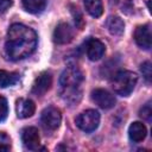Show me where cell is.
<instances>
[{
  "label": "cell",
  "mask_w": 152,
  "mask_h": 152,
  "mask_svg": "<svg viewBox=\"0 0 152 152\" xmlns=\"http://www.w3.org/2000/svg\"><path fill=\"white\" fill-rule=\"evenodd\" d=\"M37 46L36 32L23 24H13L7 31L5 51L10 59L19 61L30 56Z\"/></svg>",
  "instance_id": "1"
},
{
  "label": "cell",
  "mask_w": 152,
  "mask_h": 152,
  "mask_svg": "<svg viewBox=\"0 0 152 152\" xmlns=\"http://www.w3.org/2000/svg\"><path fill=\"white\" fill-rule=\"evenodd\" d=\"M82 82L83 74L77 66L70 65L64 69L59 77V84L63 88V95L66 100L70 101L72 99V101H78V99L81 97L80 84Z\"/></svg>",
  "instance_id": "2"
},
{
  "label": "cell",
  "mask_w": 152,
  "mask_h": 152,
  "mask_svg": "<svg viewBox=\"0 0 152 152\" xmlns=\"http://www.w3.org/2000/svg\"><path fill=\"white\" fill-rule=\"evenodd\" d=\"M137 82H138L137 74L132 71H127V70L116 72L110 81L114 93L121 96H128L133 91Z\"/></svg>",
  "instance_id": "3"
},
{
  "label": "cell",
  "mask_w": 152,
  "mask_h": 152,
  "mask_svg": "<svg viewBox=\"0 0 152 152\" xmlns=\"http://www.w3.org/2000/svg\"><path fill=\"white\" fill-rule=\"evenodd\" d=\"M100 114L95 109H87L76 118V126L83 132H93L99 127Z\"/></svg>",
  "instance_id": "4"
},
{
  "label": "cell",
  "mask_w": 152,
  "mask_h": 152,
  "mask_svg": "<svg viewBox=\"0 0 152 152\" xmlns=\"http://www.w3.org/2000/svg\"><path fill=\"white\" fill-rule=\"evenodd\" d=\"M40 120H42V124L44 125V127L53 131L59 127L61 121H62V115H61L59 109H57L55 107H48L42 112Z\"/></svg>",
  "instance_id": "5"
},
{
  "label": "cell",
  "mask_w": 152,
  "mask_h": 152,
  "mask_svg": "<svg viewBox=\"0 0 152 152\" xmlns=\"http://www.w3.org/2000/svg\"><path fill=\"white\" fill-rule=\"evenodd\" d=\"M91 100L101 108L109 109L113 108L115 104V97L106 89H95L91 91Z\"/></svg>",
  "instance_id": "6"
},
{
  "label": "cell",
  "mask_w": 152,
  "mask_h": 152,
  "mask_svg": "<svg viewBox=\"0 0 152 152\" xmlns=\"http://www.w3.org/2000/svg\"><path fill=\"white\" fill-rule=\"evenodd\" d=\"M52 84V75L49 71H44L42 74H39L32 86V93L37 96L44 95L51 87Z\"/></svg>",
  "instance_id": "7"
},
{
  "label": "cell",
  "mask_w": 152,
  "mask_h": 152,
  "mask_svg": "<svg viewBox=\"0 0 152 152\" xmlns=\"http://www.w3.org/2000/svg\"><path fill=\"white\" fill-rule=\"evenodd\" d=\"M134 40L137 45L144 50L151 49V26L148 24L138 26L134 32Z\"/></svg>",
  "instance_id": "8"
},
{
  "label": "cell",
  "mask_w": 152,
  "mask_h": 152,
  "mask_svg": "<svg viewBox=\"0 0 152 152\" xmlns=\"http://www.w3.org/2000/svg\"><path fill=\"white\" fill-rule=\"evenodd\" d=\"M21 140L26 148L28 150H37L39 147V133L36 127H25L21 131Z\"/></svg>",
  "instance_id": "9"
},
{
  "label": "cell",
  "mask_w": 152,
  "mask_h": 152,
  "mask_svg": "<svg viewBox=\"0 0 152 152\" xmlns=\"http://www.w3.org/2000/svg\"><path fill=\"white\" fill-rule=\"evenodd\" d=\"M74 37V31L66 23H59L53 31V42L57 44H68Z\"/></svg>",
  "instance_id": "10"
},
{
  "label": "cell",
  "mask_w": 152,
  "mask_h": 152,
  "mask_svg": "<svg viewBox=\"0 0 152 152\" xmlns=\"http://www.w3.org/2000/svg\"><path fill=\"white\" fill-rule=\"evenodd\" d=\"M106 51L104 44L95 38H91L87 42V56L90 61H99L103 57Z\"/></svg>",
  "instance_id": "11"
},
{
  "label": "cell",
  "mask_w": 152,
  "mask_h": 152,
  "mask_svg": "<svg viewBox=\"0 0 152 152\" xmlns=\"http://www.w3.org/2000/svg\"><path fill=\"white\" fill-rule=\"evenodd\" d=\"M36 104L30 99H19L15 104V112L17 116L19 119H26L34 114Z\"/></svg>",
  "instance_id": "12"
},
{
  "label": "cell",
  "mask_w": 152,
  "mask_h": 152,
  "mask_svg": "<svg viewBox=\"0 0 152 152\" xmlns=\"http://www.w3.org/2000/svg\"><path fill=\"white\" fill-rule=\"evenodd\" d=\"M146 134H147V129H146V126L142 122L135 121V122L131 124V126L128 128V135H129V139L133 142L142 141L146 138Z\"/></svg>",
  "instance_id": "13"
},
{
  "label": "cell",
  "mask_w": 152,
  "mask_h": 152,
  "mask_svg": "<svg viewBox=\"0 0 152 152\" xmlns=\"http://www.w3.org/2000/svg\"><path fill=\"white\" fill-rule=\"evenodd\" d=\"M107 28L113 36H120L124 33L125 30V23L124 20L118 15H112L107 20Z\"/></svg>",
  "instance_id": "14"
},
{
  "label": "cell",
  "mask_w": 152,
  "mask_h": 152,
  "mask_svg": "<svg viewBox=\"0 0 152 152\" xmlns=\"http://www.w3.org/2000/svg\"><path fill=\"white\" fill-rule=\"evenodd\" d=\"M25 11L32 14H37L44 11L46 6V0H21Z\"/></svg>",
  "instance_id": "15"
},
{
  "label": "cell",
  "mask_w": 152,
  "mask_h": 152,
  "mask_svg": "<svg viewBox=\"0 0 152 152\" xmlns=\"http://www.w3.org/2000/svg\"><path fill=\"white\" fill-rule=\"evenodd\" d=\"M84 7L94 18H99L103 13V5L101 0H84Z\"/></svg>",
  "instance_id": "16"
},
{
  "label": "cell",
  "mask_w": 152,
  "mask_h": 152,
  "mask_svg": "<svg viewBox=\"0 0 152 152\" xmlns=\"http://www.w3.org/2000/svg\"><path fill=\"white\" fill-rule=\"evenodd\" d=\"M19 75L17 72H8L6 70H0V87L6 88L13 86L18 82Z\"/></svg>",
  "instance_id": "17"
},
{
  "label": "cell",
  "mask_w": 152,
  "mask_h": 152,
  "mask_svg": "<svg viewBox=\"0 0 152 152\" xmlns=\"http://www.w3.org/2000/svg\"><path fill=\"white\" fill-rule=\"evenodd\" d=\"M10 148H11V139H10V137L6 133L0 132V152L8 151Z\"/></svg>",
  "instance_id": "18"
},
{
  "label": "cell",
  "mask_w": 152,
  "mask_h": 152,
  "mask_svg": "<svg viewBox=\"0 0 152 152\" xmlns=\"http://www.w3.org/2000/svg\"><path fill=\"white\" fill-rule=\"evenodd\" d=\"M140 70L142 72V76L145 77V80L147 82L151 81V76H152V69H151V62H144L140 66Z\"/></svg>",
  "instance_id": "19"
},
{
  "label": "cell",
  "mask_w": 152,
  "mask_h": 152,
  "mask_svg": "<svg viewBox=\"0 0 152 152\" xmlns=\"http://www.w3.org/2000/svg\"><path fill=\"white\" fill-rule=\"evenodd\" d=\"M7 114H8V104H7V101H6L5 97L0 96V122L6 119Z\"/></svg>",
  "instance_id": "20"
},
{
  "label": "cell",
  "mask_w": 152,
  "mask_h": 152,
  "mask_svg": "<svg viewBox=\"0 0 152 152\" xmlns=\"http://www.w3.org/2000/svg\"><path fill=\"white\" fill-rule=\"evenodd\" d=\"M71 13H72V15H74V20H75V24H76V26H78L80 28L83 26V19H82V14L80 13V11H78V8H76V7H72V10H71Z\"/></svg>",
  "instance_id": "21"
},
{
  "label": "cell",
  "mask_w": 152,
  "mask_h": 152,
  "mask_svg": "<svg viewBox=\"0 0 152 152\" xmlns=\"http://www.w3.org/2000/svg\"><path fill=\"white\" fill-rule=\"evenodd\" d=\"M151 115H152V110H151V104L150 103H146L141 110H140V116L142 119H146V120H151Z\"/></svg>",
  "instance_id": "22"
},
{
  "label": "cell",
  "mask_w": 152,
  "mask_h": 152,
  "mask_svg": "<svg viewBox=\"0 0 152 152\" xmlns=\"http://www.w3.org/2000/svg\"><path fill=\"white\" fill-rule=\"evenodd\" d=\"M13 4V0H0V12H6Z\"/></svg>",
  "instance_id": "23"
}]
</instances>
